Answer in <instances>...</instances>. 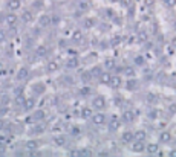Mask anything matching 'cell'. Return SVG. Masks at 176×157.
Masks as SVG:
<instances>
[{
	"mask_svg": "<svg viewBox=\"0 0 176 157\" xmlns=\"http://www.w3.org/2000/svg\"><path fill=\"white\" fill-rule=\"evenodd\" d=\"M69 156H72V157H80V151H78V150H72L71 153H69Z\"/></svg>",
	"mask_w": 176,
	"mask_h": 157,
	"instance_id": "42",
	"label": "cell"
},
{
	"mask_svg": "<svg viewBox=\"0 0 176 157\" xmlns=\"http://www.w3.org/2000/svg\"><path fill=\"white\" fill-rule=\"evenodd\" d=\"M8 113V110L6 108H2V110H0V117H2V116H5Z\"/></svg>",
	"mask_w": 176,
	"mask_h": 157,
	"instance_id": "47",
	"label": "cell"
},
{
	"mask_svg": "<svg viewBox=\"0 0 176 157\" xmlns=\"http://www.w3.org/2000/svg\"><path fill=\"white\" fill-rule=\"evenodd\" d=\"M147 101H149V102H156L158 96L155 95V93H147Z\"/></svg>",
	"mask_w": 176,
	"mask_h": 157,
	"instance_id": "31",
	"label": "cell"
},
{
	"mask_svg": "<svg viewBox=\"0 0 176 157\" xmlns=\"http://www.w3.org/2000/svg\"><path fill=\"white\" fill-rule=\"evenodd\" d=\"M92 105H94L97 110H101V108L106 107V101H104L103 96H97V98H94V101H92Z\"/></svg>",
	"mask_w": 176,
	"mask_h": 157,
	"instance_id": "1",
	"label": "cell"
},
{
	"mask_svg": "<svg viewBox=\"0 0 176 157\" xmlns=\"http://www.w3.org/2000/svg\"><path fill=\"white\" fill-rule=\"evenodd\" d=\"M159 142H162V144H168V142H172V133H168V131H162L159 134Z\"/></svg>",
	"mask_w": 176,
	"mask_h": 157,
	"instance_id": "7",
	"label": "cell"
},
{
	"mask_svg": "<svg viewBox=\"0 0 176 157\" xmlns=\"http://www.w3.org/2000/svg\"><path fill=\"white\" fill-rule=\"evenodd\" d=\"M71 133H72V134H74V136H77V134H80V128H78V127H74V128L71 130Z\"/></svg>",
	"mask_w": 176,
	"mask_h": 157,
	"instance_id": "44",
	"label": "cell"
},
{
	"mask_svg": "<svg viewBox=\"0 0 176 157\" xmlns=\"http://www.w3.org/2000/svg\"><path fill=\"white\" fill-rule=\"evenodd\" d=\"M23 107H25V110H31V108L34 107V99H28V101H25Z\"/></svg>",
	"mask_w": 176,
	"mask_h": 157,
	"instance_id": "30",
	"label": "cell"
},
{
	"mask_svg": "<svg viewBox=\"0 0 176 157\" xmlns=\"http://www.w3.org/2000/svg\"><path fill=\"white\" fill-rule=\"evenodd\" d=\"M46 53H48V48H46V46H38V48L35 49V55H37V57H43V55H46Z\"/></svg>",
	"mask_w": 176,
	"mask_h": 157,
	"instance_id": "17",
	"label": "cell"
},
{
	"mask_svg": "<svg viewBox=\"0 0 176 157\" xmlns=\"http://www.w3.org/2000/svg\"><path fill=\"white\" fill-rule=\"evenodd\" d=\"M15 21H17V17H15L14 14H9V15L6 17V23H8L9 26H14V25H15Z\"/></svg>",
	"mask_w": 176,
	"mask_h": 157,
	"instance_id": "25",
	"label": "cell"
},
{
	"mask_svg": "<svg viewBox=\"0 0 176 157\" xmlns=\"http://www.w3.org/2000/svg\"><path fill=\"white\" fill-rule=\"evenodd\" d=\"M110 2H119V0H110Z\"/></svg>",
	"mask_w": 176,
	"mask_h": 157,
	"instance_id": "53",
	"label": "cell"
},
{
	"mask_svg": "<svg viewBox=\"0 0 176 157\" xmlns=\"http://www.w3.org/2000/svg\"><path fill=\"white\" fill-rule=\"evenodd\" d=\"M119 125H121V122H119V119L117 116H112L110 117V122H109V130L110 131H117V130H119Z\"/></svg>",
	"mask_w": 176,
	"mask_h": 157,
	"instance_id": "3",
	"label": "cell"
},
{
	"mask_svg": "<svg viewBox=\"0 0 176 157\" xmlns=\"http://www.w3.org/2000/svg\"><path fill=\"white\" fill-rule=\"evenodd\" d=\"M72 40L77 41V43H80L83 40V32L81 31H74V34H72Z\"/></svg>",
	"mask_w": 176,
	"mask_h": 157,
	"instance_id": "19",
	"label": "cell"
},
{
	"mask_svg": "<svg viewBox=\"0 0 176 157\" xmlns=\"http://www.w3.org/2000/svg\"><path fill=\"white\" fill-rule=\"evenodd\" d=\"M52 23V17H49V15H41L40 17V25L41 26H49Z\"/></svg>",
	"mask_w": 176,
	"mask_h": 157,
	"instance_id": "15",
	"label": "cell"
},
{
	"mask_svg": "<svg viewBox=\"0 0 176 157\" xmlns=\"http://www.w3.org/2000/svg\"><path fill=\"white\" fill-rule=\"evenodd\" d=\"M119 43H121V37H115L113 40H112V44H113V46H117V44H119Z\"/></svg>",
	"mask_w": 176,
	"mask_h": 157,
	"instance_id": "43",
	"label": "cell"
},
{
	"mask_svg": "<svg viewBox=\"0 0 176 157\" xmlns=\"http://www.w3.org/2000/svg\"><path fill=\"white\" fill-rule=\"evenodd\" d=\"M78 8H80V9H81V11H87V9H89V5H87L86 2H80Z\"/></svg>",
	"mask_w": 176,
	"mask_h": 157,
	"instance_id": "36",
	"label": "cell"
},
{
	"mask_svg": "<svg viewBox=\"0 0 176 157\" xmlns=\"http://www.w3.org/2000/svg\"><path fill=\"white\" fill-rule=\"evenodd\" d=\"M43 131V127H41V125H40V127H37L35 128V133H41Z\"/></svg>",
	"mask_w": 176,
	"mask_h": 157,
	"instance_id": "48",
	"label": "cell"
},
{
	"mask_svg": "<svg viewBox=\"0 0 176 157\" xmlns=\"http://www.w3.org/2000/svg\"><path fill=\"white\" fill-rule=\"evenodd\" d=\"M145 150H147L149 154H158L159 153V145L155 144V142H152V144H149L147 146H145Z\"/></svg>",
	"mask_w": 176,
	"mask_h": 157,
	"instance_id": "8",
	"label": "cell"
},
{
	"mask_svg": "<svg viewBox=\"0 0 176 157\" xmlns=\"http://www.w3.org/2000/svg\"><path fill=\"white\" fill-rule=\"evenodd\" d=\"M133 119H135V113L133 112H130V110H127V112H124L122 113V121L124 122H133Z\"/></svg>",
	"mask_w": 176,
	"mask_h": 157,
	"instance_id": "10",
	"label": "cell"
},
{
	"mask_svg": "<svg viewBox=\"0 0 176 157\" xmlns=\"http://www.w3.org/2000/svg\"><path fill=\"white\" fill-rule=\"evenodd\" d=\"M92 78H94V75L90 73V70H87V72H83V73H81V80H83L84 82H89Z\"/></svg>",
	"mask_w": 176,
	"mask_h": 157,
	"instance_id": "21",
	"label": "cell"
},
{
	"mask_svg": "<svg viewBox=\"0 0 176 157\" xmlns=\"http://www.w3.org/2000/svg\"><path fill=\"white\" fill-rule=\"evenodd\" d=\"M28 75H29L28 69H26V67H21V69L19 70V73H17V78H19V80H26Z\"/></svg>",
	"mask_w": 176,
	"mask_h": 157,
	"instance_id": "18",
	"label": "cell"
},
{
	"mask_svg": "<svg viewBox=\"0 0 176 157\" xmlns=\"http://www.w3.org/2000/svg\"><path fill=\"white\" fill-rule=\"evenodd\" d=\"M3 153H5V146L0 144V154H3Z\"/></svg>",
	"mask_w": 176,
	"mask_h": 157,
	"instance_id": "52",
	"label": "cell"
},
{
	"mask_svg": "<svg viewBox=\"0 0 176 157\" xmlns=\"http://www.w3.org/2000/svg\"><path fill=\"white\" fill-rule=\"evenodd\" d=\"M44 117V112L43 110H38V112L34 113V119H43Z\"/></svg>",
	"mask_w": 176,
	"mask_h": 157,
	"instance_id": "33",
	"label": "cell"
},
{
	"mask_svg": "<svg viewBox=\"0 0 176 157\" xmlns=\"http://www.w3.org/2000/svg\"><path fill=\"white\" fill-rule=\"evenodd\" d=\"M121 84H122V80H121L119 76H117V75L112 76V80H110V82H109V85H110L112 89H119Z\"/></svg>",
	"mask_w": 176,
	"mask_h": 157,
	"instance_id": "6",
	"label": "cell"
},
{
	"mask_svg": "<svg viewBox=\"0 0 176 157\" xmlns=\"http://www.w3.org/2000/svg\"><path fill=\"white\" fill-rule=\"evenodd\" d=\"M168 113H172V114H175V113H176V105H175V104L168 105Z\"/></svg>",
	"mask_w": 176,
	"mask_h": 157,
	"instance_id": "41",
	"label": "cell"
},
{
	"mask_svg": "<svg viewBox=\"0 0 176 157\" xmlns=\"http://www.w3.org/2000/svg\"><path fill=\"white\" fill-rule=\"evenodd\" d=\"M78 64H80V61H78V58H77V57L69 58V61H67V67L69 69H77V67H78Z\"/></svg>",
	"mask_w": 176,
	"mask_h": 157,
	"instance_id": "13",
	"label": "cell"
},
{
	"mask_svg": "<svg viewBox=\"0 0 176 157\" xmlns=\"http://www.w3.org/2000/svg\"><path fill=\"white\" fill-rule=\"evenodd\" d=\"M135 64H138V66L144 64V58H142V57H136V58H135Z\"/></svg>",
	"mask_w": 176,
	"mask_h": 157,
	"instance_id": "40",
	"label": "cell"
},
{
	"mask_svg": "<svg viewBox=\"0 0 176 157\" xmlns=\"http://www.w3.org/2000/svg\"><path fill=\"white\" fill-rule=\"evenodd\" d=\"M138 41H141V43H145V41H147V32H145V31H141V32H138Z\"/></svg>",
	"mask_w": 176,
	"mask_h": 157,
	"instance_id": "26",
	"label": "cell"
},
{
	"mask_svg": "<svg viewBox=\"0 0 176 157\" xmlns=\"http://www.w3.org/2000/svg\"><path fill=\"white\" fill-rule=\"evenodd\" d=\"M122 72H124V75L129 76V78H133V76H135V69H133V67H124V70H122Z\"/></svg>",
	"mask_w": 176,
	"mask_h": 157,
	"instance_id": "24",
	"label": "cell"
},
{
	"mask_svg": "<svg viewBox=\"0 0 176 157\" xmlns=\"http://www.w3.org/2000/svg\"><path fill=\"white\" fill-rule=\"evenodd\" d=\"M144 5L145 6H153L155 5V0H144Z\"/></svg>",
	"mask_w": 176,
	"mask_h": 157,
	"instance_id": "45",
	"label": "cell"
},
{
	"mask_svg": "<svg viewBox=\"0 0 176 157\" xmlns=\"http://www.w3.org/2000/svg\"><path fill=\"white\" fill-rule=\"evenodd\" d=\"M90 119H92V122H94L95 125H103V124L106 122V116H104L103 113H97V114L92 116Z\"/></svg>",
	"mask_w": 176,
	"mask_h": 157,
	"instance_id": "5",
	"label": "cell"
},
{
	"mask_svg": "<svg viewBox=\"0 0 176 157\" xmlns=\"http://www.w3.org/2000/svg\"><path fill=\"white\" fill-rule=\"evenodd\" d=\"M162 2L167 8H175L176 6V0H162Z\"/></svg>",
	"mask_w": 176,
	"mask_h": 157,
	"instance_id": "32",
	"label": "cell"
},
{
	"mask_svg": "<svg viewBox=\"0 0 176 157\" xmlns=\"http://www.w3.org/2000/svg\"><path fill=\"white\" fill-rule=\"evenodd\" d=\"M98 156H101V157H104V156H109V153H106V151H101V153H98Z\"/></svg>",
	"mask_w": 176,
	"mask_h": 157,
	"instance_id": "50",
	"label": "cell"
},
{
	"mask_svg": "<svg viewBox=\"0 0 176 157\" xmlns=\"http://www.w3.org/2000/svg\"><path fill=\"white\" fill-rule=\"evenodd\" d=\"M80 93H81L83 96H86V95H89V93H90V89H89V87H83V89L80 90Z\"/></svg>",
	"mask_w": 176,
	"mask_h": 157,
	"instance_id": "38",
	"label": "cell"
},
{
	"mask_svg": "<svg viewBox=\"0 0 176 157\" xmlns=\"http://www.w3.org/2000/svg\"><path fill=\"white\" fill-rule=\"evenodd\" d=\"M37 146H38V142H37V140H28V142H26V148H28L29 151L37 150Z\"/></svg>",
	"mask_w": 176,
	"mask_h": 157,
	"instance_id": "20",
	"label": "cell"
},
{
	"mask_svg": "<svg viewBox=\"0 0 176 157\" xmlns=\"http://www.w3.org/2000/svg\"><path fill=\"white\" fill-rule=\"evenodd\" d=\"M20 6H21L20 0H9V2H8V8H9L11 11H17Z\"/></svg>",
	"mask_w": 176,
	"mask_h": 157,
	"instance_id": "12",
	"label": "cell"
},
{
	"mask_svg": "<svg viewBox=\"0 0 176 157\" xmlns=\"http://www.w3.org/2000/svg\"><path fill=\"white\" fill-rule=\"evenodd\" d=\"M60 21V17H52V23H58Z\"/></svg>",
	"mask_w": 176,
	"mask_h": 157,
	"instance_id": "49",
	"label": "cell"
},
{
	"mask_svg": "<svg viewBox=\"0 0 176 157\" xmlns=\"http://www.w3.org/2000/svg\"><path fill=\"white\" fill-rule=\"evenodd\" d=\"M132 2H133V0H119V3L124 6V8H129L130 5H132Z\"/></svg>",
	"mask_w": 176,
	"mask_h": 157,
	"instance_id": "37",
	"label": "cell"
},
{
	"mask_svg": "<svg viewBox=\"0 0 176 157\" xmlns=\"http://www.w3.org/2000/svg\"><path fill=\"white\" fill-rule=\"evenodd\" d=\"M21 20L25 21V23H31L34 20V17H32V14H31L29 11H23L21 12Z\"/></svg>",
	"mask_w": 176,
	"mask_h": 157,
	"instance_id": "14",
	"label": "cell"
},
{
	"mask_svg": "<svg viewBox=\"0 0 176 157\" xmlns=\"http://www.w3.org/2000/svg\"><path fill=\"white\" fill-rule=\"evenodd\" d=\"M2 127H3V124H2V122H0V128H2Z\"/></svg>",
	"mask_w": 176,
	"mask_h": 157,
	"instance_id": "54",
	"label": "cell"
},
{
	"mask_svg": "<svg viewBox=\"0 0 176 157\" xmlns=\"http://www.w3.org/2000/svg\"><path fill=\"white\" fill-rule=\"evenodd\" d=\"M145 137H147V133H145L144 130L135 131V140H145Z\"/></svg>",
	"mask_w": 176,
	"mask_h": 157,
	"instance_id": "16",
	"label": "cell"
},
{
	"mask_svg": "<svg viewBox=\"0 0 176 157\" xmlns=\"http://www.w3.org/2000/svg\"><path fill=\"white\" fill-rule=\"evenodd\" d=\"M15 102H17L19 105H23V104H25V98H23V96H17V99H15Z\"/></svg>",
	"mask_w": 176,
	"mask_h": 157,
	"instance_id": "39",
	"label": "cell"
},
{
	"mask_svg": "<svg viewBox=\"0 0 176 157\" xmlns=\"http://www.w3.org/2000/svg\"><path fill=\"white\" fill-rule=\"evenodd\" d=\"M121 140H122L124 144L133 142V140H135V133H132V131H124V133H122V136H121Z\"/></svg>",
	"mask_w": 176,
	"mask_h": 157,
	"instance_id": "4",
	"label": "cell"
},
{
	"mask_svg": "<svg viewBox=\"0 0 176 157\" xmlns=\"http://www.w3.org/2000/svg\"><path fill=\"white\" fill-rule=\"evenodd\" d=\"M5 38H6L5 32H3V31H0V43H2V41H5Z\"/></svg>",
	"mask_w": 176,
	"mask_h": 157,
	"instance_id": "46",
	"label": "cell"
},
{
	"mask_svg": "<svg viewBox=\"0 0 176 157\" xmlns=\"http://www.w3.org/2000/svg\"><path fill=\"white\" fill-rule=\"evenodd\" d=\"M168 156H172V157H176V150H172V151H170V154H168Z\"/></svg>",
	"mask_w": 176,
	"mask_h": 157,
	"instance_id": "51",
	"label": "cell"
},
{
	"mask_svg": "<svg viewBox=\"0 0 176 157\" xmlns=\"http://www.w3.org/2000/svg\"><path fill=\"white\" fill-rule=\"evenodd\" d=\"M0 70H2V64H0Z\"/></svg>",
	"mask_w": 176,
	"mask_h": 157,
	"instance_id": "55",
	"label": "cell"
},
{
	"mask_svg": "<svg viewBox=\"0 0 176 157\" xmlns=\"http://www.w3.org/2000/svg\"><path fill=\"white\" fill-rule=\"evenodd\" d=\"M98 78H99V82H103V84H109L110 80H112V75H110V73H107V72H103Z\"/></svg>",
	"mask_w": 176,
	"mask_h": 157,
	"instance_id": "11",
	"label": "cell"
},
{
	"mask_svg": "<svg viewBox=\"0 0 176 157\" xmlns=\"http://www.w3.org/2000/svg\"><path fill=\"white\" fill-rule=\"evenodd\" d=\"M80 156L81 157H89V156H92V151L90 150H80Z\"/></svg>",
	"mask_w": 176,
	"mask_h": 157,
	"instance_id": "34",
	"label": "cell"
},
{
	"mask_svg": "<svg viewBox=\"0 0 176 157\" xmlns=\"http://www.w3.org/2000/svg\"><path fill=\"white\" fill-rule=\"evenodd\" d=\"M92 116H94V110H92L90 107H84L81 110V117L83 119H90Z\"/></svg>",
	"mask_w": 176,
	"mask_h": 157,
	"instance_id": "9",
	"label": "cell"
},
{
	"mask_svg": "<svg viewBox=\"0 0 176 157\" xmlns=\"http://www.w3.org/2000/svg\"><path fill=\"white\" fill-rule=\"evenodd\" d=\"M94 26H95V20L94 18H86V20H84V28L90 29V28H94Z\"/></svg>",
	"mask_w": 176,
	"mask_h": 157,
	"instance_id": "27",
	"label": "cell"
},
{
	"mask_svg": "<svg viewBox=\"0 0 176 157\" xmlns=\"http://www.w3.org/2000/svg\"><path fill=\"white\" fill-rule=\"evenodd\" d=\"M136 85H138V82H136V80H133V78H132V80H129V81H127V89H129V90H133V89H136Z\"/></svg>",
	"mask_w": 176,
	"mask_h": 157,
	"instance_id": "28",
	"label": "cell"
},
{
	"mask_svg": "<svg viewBox=\"0 0 176 157\" xmlns=\"http://www.w3.org/2000/svg\"><path fill=\"white\" fill-rule=\"evenodd\" d=\"M104 66H106V69H115V61L112 58H109L104 61Z\"/></svg>",
	"mask_w": 176,
	"mask_h": 157,
	"instance_id": "29",
	"label": "cell"
},
{
	"mask_svg": "<svg viewBox=\"0 0 176 157\" xmlns=\"http://www.w3.org/2000/svg\"><path fill=\"white\" fill-rule=\"evenodd\" d=\"M48 70L49 72H55V70H58V63L57 61H49L48 63Z\"/></svg>",
	"mask_w": 176,
	"mask_h": 157,
	"instance_id": "22",
	"label": "cell"
},
{
	"mask_svg": "<svg viewBox=\"0 0 176 157\" xmlns=\"http://www.w3.org/2000/svg\"><path fill=\"white\" fill-rule=\"evenodd\" d=\"M145 150V145H144V140H135L132 144V151L135 153H142Z\"/></svg>",
	"mask_w": 176,
	"mask_h": 157,
	"instance_id": "2",
	"label": "cell"
},
{
	"mask_svg": "<svg viewBox=\"0 0 176 157\" xmlns=\"http://www.w3.org/2000/svg\"><path fill=\"white\" fill-rule=\"evenodd\" d=\"M90 73L94 75V76H99V75H101L103 72H101V70H99V67H94V69L90 70Z\"/></svg>",
	"mask_w": 176,
	"mask_h": 157,
	"instance_id": "35",
	"label": "cell"
},
{
	"mask_svg": "<svg viewBox=\"0 0 176 157\" xmlns=\"http://www.w3.org/2000/svg\"><path fill=\"white\" fill-rule=\"evenodd\" d=\"M54 144H55L57 146H63V145L66 144V137H63V136H58V137H55V139H54Z\"/></svg>",
	"mask_w": 176,
	"mask_h": 157,
	"instance_id": "23",
	"label": "cell"
}]
</instances>
